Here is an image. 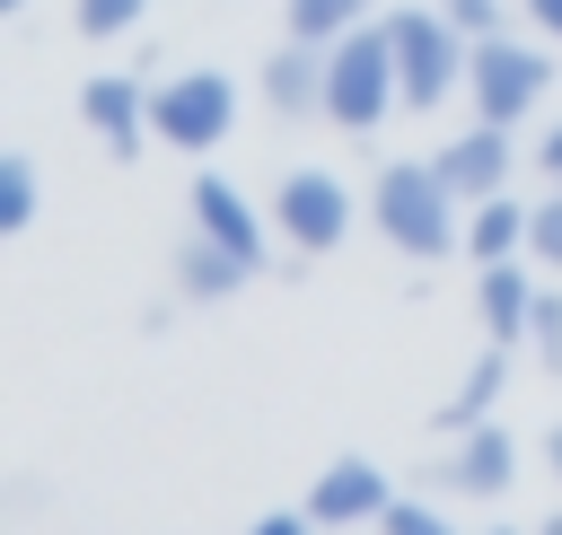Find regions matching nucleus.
Returning a JSON list of instances; mask_svg holds the SVG:
<instances>
[{
    "label": "nucleus",
    "mask_w": 562,
    "mask_h": 535,
    "mask_svg": "<svg viewBox=\"0 0 562 535\" xmlns=\"http://www.w3.org/2000/svg\"><path fill=\"white\" fill-rule=\"evenodd\" d=\"M386 105H404V79H395V35H386V18L369 26H351V35H334L325 44V123H342V132H378L386 123Z\"/></svg>",
    "instance_id": "f257e3e1"
},
{
    "label": "nucleus",
    "mask_w": 562,
    "mask_h": 535,
    "mask_svg": "<svg viewBox=\"0 0 562 535\" xmlns=\"http://www.w3.org/2000/svg\"><path fill=\"white\" fill-rule=\"evenodd\" d=\"M369 210H378L386 246H404V254H422V263H439V254H457V246H465L457 193H448V184H439V167H422V158H395V167H378V193H369Z\"/></svg>",
    "instance_id": "f03ea898"
},
{
    "label": "nucleus",
    "mask_w": 562,
    "mask_h": 535,
    "mask_svg": "<svg viewBox=\"0 0 562 535\" xmlns=\"http://www.w3.org/2000/svg\"><path fill=\"white\" fill-rule=\"evenodd\" d=\"M386 35H395V79H404V105L413 114H430V105H448L457 96V79H465V26L439 9V18H422V9H395L386 18Z\"/></svg>",
    "instance_id": "7ed1b4c3"
},
{
    "label": "nucleus",
    "mask_w": 562,
    "mask_h": 535,
    "mask_svg": "<svg viewBox=\"0 0 562 535\" xmlns=\"http://www.w3.org/2000/svg\"><path fill=\"white\" fill-rule=\"evenodd\" d=\"M465 88H474V114H483V123H518V114L553 88V61H544L536 44H518V35H483L474 61H465Z\"/></svg>",
    "instance_id": "20e7f679"
},
{
    "label": "nucleus",
    "mask_w": 562,
    "mask_h": 535,
    "mask_svg": "<svg viewBox=\"0 0 562 535\" xmlns=\"http://www.w3.org/2000/svg\"><path fill=\"white\" fill-rule=\"evenodd\" d=\"M228 123H237V88L220 70H184V79L149 88V132L176 140V149H220Z\"/></svg>",
    "instance_id": "39448f33"
},
{
    "label": "nucleus",
    "mask_w": 562,
    "mask_h": 535,
    "mask_svg": "<svg viewBox=\"0 0 562 535\" xmlns=\"http://www.w3.org/2000/svg\"><path fill=\"white\" fill-rule=\"evenodd\" d=\"M509 474H518V439H509L501 421H474V430H457V447H439V456L422 465V491L492 500V491H509Z\"/></svg>",
    "instance_id": "423d86ee"
},
{
    "label": "nucleus",
    "mask_w": 562,
    "mask_h": 535,
    "mask_svg": "<svg viewBox=\"0 0 562 535\" xmlns=\"http://www.w3.org/2000/svg\"><path fill=\"white\" fill-rule=\"evenodd\" d=\"M272 228H281L299 254H325V246H342V228H351V193H342L325 167H299V175H281V193H272Z\"/></svg>",
    "instance_id": "0eeeda50"
},
{
    "label": "nucleus",
    "mask_w": 562,
    "mask_h": 535,
    "mask_svg": "<svg viewBox=\"0 0 562 535\" xmlns=\"http://www.w3.org/2000/svg\"><path fill=\"white\" fill-rule=\"evenodd\" d=\"M430 167H439V184H448L457 202H492L501 175H509V123H474V132H457Z\"/></svg>",
    "instance_id": "6e6552de"
},
{
    "label": "nucleus",
    "mask_w": 562,
    "mask_h": 535,
    "mask_svg": "<svg viewBox=\"0 0 562 535\" xmlns=\"http://www.w3.org/2000/svg\"><path fill=\"white\" fill-rule=\"evenodd\" d=\"M193 228H202V237H220L228 254H246L255 272L272 263V237H263V219H255V202H246L237 184H220V175H193Z\"/></svg>",
    "instance_id": "1a4fd4ad"
},
{
    "label": "nucleus",
    "mask_w": 562,
    "mask_h": 535,
    "mask_svg": "<svg viewBox=\"0 0 562 535\" xmlns=\"http://www.w3.org/2000/svg\"><path fill=\"white\" fill-rule=\"evenodd\" d=\"M386 474L369 465V456H342V465H325L316 474V491H307V517L316 526H360V517H386Z\"/></svg>",
    "instance_id": "9d476101"
},
{
    "label": "nucleus",
    "mask_w": 562,
    "mask_h": 535,
    "mask_svg": "<svg viewBox=\"0 0 562 535\" xmlns=\"http://www.w3.org/2000/svg\"><path fill=\"white\" fill-rule=\"evenodd\" d=\"M263 105L290 123V114H325V44H307V35H290V44H272L263 53Z\"/></svg>",
    "instance_id": "9b49d317"
},
{
    "label": "nucleus",
    "mask_w": 562,
    "mask_h": 535,
    "mask_svg": "<svg viewBox=\"0 0 562 535\" xmlns=\"http://www.w3.org/2000/svg\"><path fill=\"white\" fill-rule=\"evenodd\" d=\"M246 281H255V263H246V254H228L220 237H202V228H193V237L176 246V289H184L193 307H220V298H237Z\"/></svg>",
    "instance_id": "f8f14e48"
},
{
    "label": "nucleus",
    "mask_w": 562,
    "mask_h": 535,
    "mask_svg": "<svg viewBox=\"0 0 562 535\" xmlns=\"http://www.w3.org/2000/svg\"><path fill=\"white\" fill-rule=\"evenodd\" d=\"M140 79H88L79 88V114L97 123V140L114 149V158H140Z\"/></svg>",
    "instance_id": "ddd939ff"
},
{
    "label": "nucleus",
    "mask_w": 562,
    "mask_h": 535,
    "mask_svg": "<svg viewBox=\"0 0 562 535\" xmlns=\"http://www.w3.org/2000/svg\"><path fill=\"white\" fill-rule=\"evenodd\" d=\"M483 333L492 342H527V316H536V289H527V272H518V254L509 263H483Z\"/></svg>",
    "instance_id": "4468645a"
},
{
    "label": "nucleus",
    "mask_w": 562,
    "mask_h": 535,
    "mask_svg": "<svg viewBox=\"0 0 562 535\" xmlns=\"http://www.w3.org/2000/svg\"><path fill=\"white\" fill-rule=\"evenodd\" d=\"M509 342H483V360L457 377V395L439 403V430H474V421H492V403H501V386H509V360H501Z\"/></svg>",
    "instance_id": "2eb2a0df"
},
{
    "label": "nucleus",
    "mask_w": 562,
    "mask_h": 535,
    "mask_svg": "<svg viewBox=\"0 0 562 535\" xmlns=\"http://www.w3.org/2000/svg\"><path fill=\"white\" fill-rule=\"evenodd\" d=\"M518 246H527V210L501 202V193L474 202V219H465V254H474V263H509Z\"/></svg>",
    "instance_id": "dca6fc26"
},
{
    "label": "nucleus",
    "mask_w": 562,
    "mask_h": 535,
    "mask_svg": "<svg viewBox=\"0 0 562 535\" xmlns=\"http://www.w3.org/2000/svg\"><path fill=\"white\" fill-rule=\"evenodd\" d=\"M369 9H378V0H290V35H307V44H334V35H351Z\"/></svg>",
    "instance_id": "f3484780"
},
{
    "label": "nucleus",
    "mask_w": 562,
    "mask_h": 535,
    "mask_svg": "<svg viewBox=\"0 0 562 535\" xmlns=\"http://www.w3.org/2000/svg\"><path fill=\"white\" fill-rule=\"evenodd\" d=\"M26 219H35V167L0 158V237H26Z\"/></svg>",
    "instance_id": "a211bd4d"
},
{
    "label": "nucleus",
    "mask_w": 562,
    "mask_h": 535,
    "mask_svg": "<svg viewBox=\"0 0 562 535\" xmlns=\"http://www.w3.org/2000/svg\"><path fill=\"white\" fill-rule=\"evenodd\" d=\"M149 18V0H79V35H132Z\"/></svg>",
    "instance_id": "6ab92c4d"
},
{
    "label": "nucleus",
    "mask_w": 562,
    "mask_h": 535,
    "mask_svg": "<svg viewBox=\"0 0 562 535\" xmlns=\"http://www.w3.org/2000/svg\"><path fill=\"white\" fill-rule=\"evenodd\" d=\"M527 254H536V263H553V272H562V193H553V202H544V210H527Z\"/></svg>",
    "instance_id": "aec40b11"
},
{
    "label": "nucleus",
    "mask_w": 562,
    "mask_h": 535,
    "mask_svg": "<svg viewBox=\"0 0 562 535\" xmlns=\"http://www.w3.org/2000/svg\"><path fill=\"white\" fill-rule=\"evenodd\" d=\"M378 535H457L439 509H422V500H386V517H378Z\"/></svg>",
    "instance_id": "412c9836"
},
{
    "label": "nucleus",
    "mask_w": 562,
    "mask_h": 535,
    "mask_svg": "<svg viewBox=\"0 0 562 535\" xmlns=\"http://www.w3.org/2000/svg\"><path fill=\"white\" fill-rule=\"evenodd\" d=\"M527 342H536V351H544V360L562 368V298H544V289H536V316H527Z\"/></svg>",
    "instance_id": "4be33fe9"
},
{
    "label": "nucleus",
    "mask_w": 562,
    "mask_h": 535,
    "mask_svg": "<svg viewBox=\"0 0 562 535\" xmlns=\"http://www.w3.org/2000/svg\"><path fill=\"white\" fill-rule=\"evenodd\" d=\"M439 9H448V18H457L474 44H483V35H501V0H439Z\"/></svg>",
    "instance_id": "5701e85b"
},
{
    "label": "nucleus",
    "mask_w": 562,
    "mask_h": 535,
    "mask_svg": "<svg viewBox=\"0 0 562 535\" xmlns=\"http://www.w3.org/2000/svg\"><path fill=\"white\" fill-rule=\"evenodd\" d=\"M307 526H316V517H307V509H272V517H255V526H246V535H307Z\"/></svg>",
    "instance_id": "b1692460"
},
{
    "label": "nucleus",
    "mask_w": 562,
    "mask_h": 535,
    "mask_svg": "<svg viewBox=\"0 0 562 535\" xmlns=\"http://www.w3.org/2000/svg\"><path fill=\"white\" fill-rule=\"evenodd\" d=\"M536 167H544V175H553V184H562V123H553V132H544V149H536Z\"/></svg>",
    "instance_id": "393cba45"
},
{
    "label": "nucleus",
    "mask_w": 562,
    "mask_h": 535,
    "mask_svg": "<svg viewBox=\"0 0 562 535\" xmlns=\"http://www.w3.org/2000/svg\"><path fill=\"white\" fill-rule=\"evenodd\" d=\"M527 18H536L544 35H562V0H527Z\"/></svg>",
    "instance_id": "a878e982"
},
{
    "label": "nucleus",
    "mask_w": 562,
    "mask_h": 535,
    "mask_svg": "<svg viewBox=\"0 0 562 535\" xmlns=\"http://www.w3.org/2000/svg\"><path fill=\"white\" fill-rule=\"evenodd\" d=\"M544 465H553V482H562V421H553V439H544Z\"/></svg>",
    "instance_id": "bb28decb"
},
{
    "label": "nucleus",
    "mask_w": 562,
    "mask_h": 535,
    "mask_svg": "<svg viewBox=\"0 0 562 535\" xmlns=\"http://www.w3.org/2000/svg\"><path fill=\"white\" fill-rule=\"evenodd\" d=\"M544 535H562V517H544Z\"/></svg>",
    "instance_id": "cd10ccee"
},
{
    "label": "nucleus",
    "mask_w": 562,
    "mask_h": 535,
    "mask_svg": "<svg viewBox=\"0 0 562 535\" xmlns=\"http://www.w3.org/2000/svg\"><path fill=\"white\" fill-rule=\"evenodd\" d=\"M0 9H9V18H18V9H26V0H0Z\"/></svg>",
    "instance_id": "c85d7f7f"
},
{
    "label": "nucleus",
    "mask_w": 562,
    "mask_h": 535,
    "mask_svg": "<svg viewBox=\"0 0 562 535\" xmlns=\"http://www.w3.org/2000/svg\"><path fill=\"white\" fill-rule=\"evenodd\" d=\"M492 535H509V526H492Z\"/></svg>",
    "instance_id": "c756f323"
}]
</instances>
